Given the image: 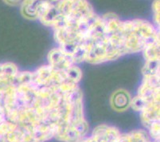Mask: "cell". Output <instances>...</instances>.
<instances>
[{"mask_svg":"<svg viewBox=\"0 0 160 142\" xmlns=\"http://www.w3.org/2000/svg\"><path fill=\"white\" fill-rule=\"evenodd\" d=\"M3 3H5L7 5L11 6V7H15V6H18L19 4L22 3L23 0H2Z\"/></svg>","mask_w":160,"mask_h":142,"instance_id":"5","label":"cell"},{"mask_svg":"<svg viewBox=\"0 0 160 142\" xmlns=\"http://www.w3.org/2000/svg\"><path fill=\"white\" fill-rule=\"evenodd\" d=\"M132 97L127 90L120 89L112 93L110 99L111 106L114 110L123 112L131 106Z\"/></svg>","mask_w":160,"mask_h":142,"instance_id":"2","label":"cell"},{"mask_svg":"<svg viewBox=\"0 0 160 142\" xmlns=\"http://www.w3.org/2000/svg\"><path fill=\"white\" fill-rule=\"evenodd\" d=\"M152 9H153L155 22L156 23L157 26H159V0H155Z\"/></svg>","mask_w":160,"mask_h":142,"instance_id":"4","label":"cell"},{"mask_svg":"<svg viewBox=\"0 0 160 142\" xmlns=\"http://www.w3.org/2000/svg\"><path fill=\"white\" fill-rule=\"evenodd\" d=\"M158 140H152L144 131H134L128 134H120L113 142H158Z\"/></svg>","mask_w":160,"mask_h":142,"instance_id":"3","label":"cell"},{"mask_svg":"<svg viewBox=\"0 0 160 142\" xmlns=\"http://www.w3.org/2000/svg\"><path fill=\"white\" fill-rule=\"evenodd\" d=\"M60 0H23L21 14L29 20L38 19L45 11Z\"/></svg>","mask_w":160,"mask_h":142,"instance_id":"1","label":"cell"}]
</instances>
